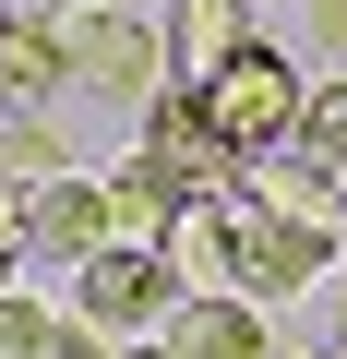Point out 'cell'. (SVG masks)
Wrapping results in <instances>:
<instances>
[{"label":"cell","instance_id":"6da1fadb","mask_svg":"<svg viewBox=\"0 0 347 359\" xmlns=\"http://www.w3.org/2000/svg\"><path fill=\"white\" fill-rule=\"evenodd\" d=\"M299 96H311V72H299L275 36H252L228 72H204V120H216V144H228L240 168L287 156V132H299Z\"/></svg>","mask_w":347,"mask_h":359},{"label":"cell","instance_id":"7a4b0ae2","mask_svg":"<svg viewBox=\"0 0 347 359\" xmlns=\"http://www.w3.org/2000/svg\"><path fill=\"white\" fill-rule=\"evenodd\" d=\"M335 252H347V228H299V216H275L252 180L228 192V287H240V299H299V287L335 276Z\"/></svg>","mask_w":347,"mask_h":359},{"label":"cell","instance_id":"3957f363","mask_svg":"<svg viewBox=\"0 0 347 359\" xmlns=\"http://www.w3.org/2000/svg\"><path fill=\"white\" fill-rule=\"evenodd\" d=\"M60 60H72V96H156L168 84V36L156 13H96V0H72L60 13Z\"/></svg>","mask_w":347,"mask_h":359},{"label":"cell","instance_id":"277c9868","mask_svg":"<svg viewBox=\"0 0 347 359\" xmlns=\"http://www.w3.org/2000/svg\"><path fill=\"white\" fill-rule=\"evenodd\" d=\"M168 311H180V276H168L156 252H120V240H108V252L72 264V323H96V335L132 347V335H156Z\"/></svg>","mask_w":347,"mask_h":359},{"label":"cell","instance_id":"5b68a950","mask_svg":"<svg viewBox=\"0 0 347 359\" xmlns=\"http://www.w3.org/2000/svg\"><path fill=\"white\" fill-rule=\"evenodd\" d=\"M144 156H156V168H180L192 192H240V180H252V168L216 144V120H204V84H156V96H144Z\"/></svg>","mask_w":347,"mask_h":359},{"label":"cell","instance_id":"8992f818","mask_svg":"<svg viewBox=\"0 0 347 359\" xmlns=\"http://www.w3.org/2000/svg\"><path fill=\"white\" fill-rule=\"evenodd\" d=\"M72 60H60V0H0V108H60Z\"/></svg>","mask_w":347,"mask_h":359},{"label":"cell","instance_id":"52a82bcc","mask_svg":"<svg viewBox=\"0 0 347 359\" xmlns=\"http://www.w3.org/2000/svg\"><path fill=\"white\" fill-rule=\"evenodd\" d=\"M156 347L168 359H275V323H264V299L204 287V299H180V311L156 323Z\"/></svg>","mask_w":347,"mask_h":359},{"label":"cell","instance_id":"ba28073f","mask_svg":"<svg viewBox=\"0 0 347 359\" xmlns=\"http://www.w3.org/2000/svg\"><path fill=\"white\" fill-rule=\"evenodd\" d=\"M96 204H108V240H120V252H156L168 216L192 204V180H180V168H156V156L132 144L120 168H96Z\"/></svg>","mask_w":347,"mask_h":359},{"label":"cell","instance_id":"9c48e42d","mask_svg":"<svg viewBox=\"0 0 347 359\" xmlns=\"http://www.w3.org/2000/svg\"><path fill=\"white\" fill-rule=\"evenodd\" d=\"M156 36H168V84H204V72H228L264 25L240 13V0H168V13H156Z\"/></svg>","mask_w":347,"mask_h":359},{"label":"cell","instance_id":"30bf717a","mask_svg":"<svg viewBox=\"0 0 347 359\" xmlns=\"http://www.w3.org/2000/svg\"><path fill=\"white\" fill-rule=\"evenodd\" d=\"M156 264L180 276V299H204V287H228V192H192L180 216H168V240H156Z\"/></svg>","mask_w":347,"mask_h":359},{"label":"cell","instance_id":"8fae6325","mask_svg":"<svg viewBox=\"0 0 347 359\" xmlns=\"http://www.w3.org/2000/svg\"><path fill=\"white\" fill-rule=\"evenodd\" d=\"M36 252H48V264H84V252H108V204H96V180H84V168L36 180Z\"/></svg>","mask_w":347,"mask_h":359},{"label":"cell","instance_id":"7c38bea8","mask_svg":"<svg viewBox=\"0 0 347 359\" xmlns=\"http://www.w3.org/2000/svg\"><path fill=\"white\" fill-rule=\"evenodd\" d=\"M252 192H264L275 216H299V228H347V192H335L323 168H299V156H264V168H252Z\"/></svg>","mask_w":347,"mask_h":359},{"label":"cell","instance_id":"4fadbf2b","mask_svg":"<svg viewBox=\"0 0 347 359\" xmlns=\"http://www.w3.org/2000/svg\"><path fill=\"white\" fill-rule=\"evenodd\" d=\"M60 120L48 108H0V180H60Z\"/></svg>","mask_w":347,"mask_h":359},{"label":"cell","instance_id":"5bb4252c","mask_svg":"<svg viewBox=\"0 0 347 359\" xmlns=\"http://www.w3.org/2000/svg\"><path fill=\"white\" fill-rule=\"evenodd\" d=\"M287 156H299V168H323V180L347 168V84H311V96H299V132H287Z\"/></svg>","mask_w":347,"mask_h":359},{"label":"cell","instance_id":"9a60e30c","mask_svg":"<svg viewBox=\"0 0 347 359\" xmlns=\"http://www.w3.org/2000/svg\"><path fill=\"white\" fill-rule=\"evenodd\" d=\"M48 347H60V311L25 299V287H0V359H48Z\"/></svg>","mask_w":347,"mask_h":359},{"label":"cell","instance_id":"2e32d148","mask_svg":"<svg viewBox=\"0 0 347 359\" xmlns=\"http://www.w3.org/2000/svg\"><path fill=\"white\" fill-rule=\"evenodd\" d=\"M36 252V180H0V276Z\"/></svg>","mask_w":347,"mask_h":359},{"label":"cell","instance_id":"e0dca14e","mask_svg":"<svg viewBox=\"0 0 347 359\" xmlns=\"http://www.w3.org/2000/svg\"><path fill=\"white\" fill-rule=\"evenodd\" d=\"M299 36H311V60H347V0H299Z\"/></svg>","mask_w":347,"mask_h":359},{"label":"cell","instance_id":"ac0fdd59","mask_svg":"<svg viewBox=\"0 0 347 359\" xmlns=\"http://www.w3.org/2000/svg\"><path fill=\"white\" fill-rule=\"evenodd\" d=\"M120 359H168V347H156V335H132V347H120Z\"/></svg>","mask_w":347,"mask_h":359},{"label":"cell","instance_id":"d6986e66","mask_svg":"<svg viewBox=\"0 0 347 359\" xmlns=\"http://www.w3.org/2000/svg\"><path fill=\"white\" fill-rule=\"evenodd\" d=\"M96 13H156V0H96Z\"/></svg>","mask_w":347,"mask_h":359},{"label":"cell","instance_id":"ffe728a7","mask_svg":"<svg viewBox=\"0 0 347 359\" xmlns=\"http://www.w3.org/2000/svg\"><path fill=\"white\" fill-rule=\"evenodd\" d=\"M240 13H252V25H264V0H240Z\"/></svg>","mask_w":347,"mask_h":359},{"label":"cell","instance_id":"44dd1931","mask_svg":"<svg viewBox=\"0 0 347 359\" xmlns=\"http://www.w3.org/2000/svg\"><path fill=\"white\" fill-rule=\"evenodd\" d=\"M311 359H347V347H311Z\"/></svg>","mask_w":347,"mask_h":359}]
</instances>
